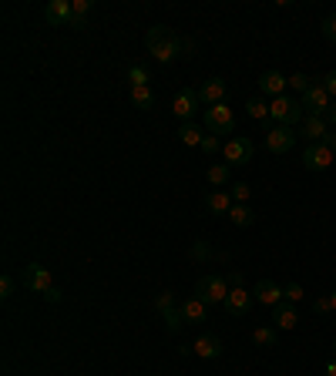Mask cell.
Segmentation results:
<instances>
[{"mask_svg":"<svg viewBox=\"0 0 336 376\" xmlns=\"http://www.w3.org/2000/svg\"><path fill=\"white\" fill-rule=\"evenodd\" d=\"M246 111H249V118H256V121H266V118H269V104L262 101V98H252V101L246 104Z\"/></svg>","mask_w":336,"mask_h":376,"instance_id":"cell-27","label":"cell"},{"mask_svg":"<svg viewBox=\"0 0 336 376\" xmlns=\"http://www.w3.org/2000/svg\"><path fill=\"white\" fill-rule=\"evenodd\" d=\"M206 128L212 135H233L235 131V111L229 104H215V108H206Z\"/></svg>","mask_w":336,"mask_h":376,"instance_id":"cell-4","label":"cell"},{"mask_svg":"<svg viewBox=\"0 0 336 376\" xmlns=\"http://www.w3.org/2000/svg\"><path fill=\"white\" fill-rule=\"evenodd\" d=\"M326 376H336V360H330V363H326Z\"/></svg>","mask_w":336,"mask_h":376,"instance_id":"cell-44","label":"cell"},{"mask_svg":"<svg viewBox=\"0 0 336 376\" xmlns=\"http://www.w3.org/2000/svg\"><path fill=\"white\" fill-rule=\"evenodd\" d=\"M303 135L310 138V144H316V142H323L326 135H330V125H326L323 118L306 115V121H303Z\"/></svg>","mask_w":336,"mask_h":376,"instance_id":"cell-20","label":"cell"},{"mask_svg":"<svg viewBox=\"0 0 336 376\" xmlns=\"http://www.w3.org/2000/svg\"><path fill=\"white\" fill-rule=\"evenodd\" d=\"M323 38H326V40H333V44H336V13L323 21Z\"/></svg>","mask_w":336,"mask_h":376,"instance_id":"cell-36","label":"cell"},{"mask_svg":"<svg viewBox=\"0 0 336 376\" xmlns=\"http://www.w3.org/2000/svg\"><path fill=\"white\" fill-rule=\"evenodd\" d=\"M222 155H225V165H249L256 155V142L252 138H233V142H225Z\"/></svg>","mask_w":336,"mask_h":376,"instance_id":"cell-5","label":"cell"},{"mask_svg":"<svg viewBox=\"0 0 336 376\" xmlns=\"http://www.w3.org/2000/svg\"><path fill=\"white\" fill-rule=\"evenodd\" d=\"M145 47H148V54H152L155 61L172 64V61L181 54L185 40H181L175 30H168L165 24H155V27H148V34H145Z\"/></svg>","mask_w":336,"mask_h":376,"instance_id":"cell-1","label":"cell"},{"mask_svg":"<svg viewBox=\"0 0 336 376\" xmlns=\"http://www.w3.org/2000/svg\"><path fill=\"white\" fill-rule=\"evenodd\" d=\"M225 283H229V289H246V279H242V273H239V269H233V273L225 275Z\"/></svg>","mask_w":336,"mask_h":376,"instance_id":"cell-37","label":"cell"},{"mask_svg":"<svg viewBox=\"0 0 336 376\" xmlns=\"http://www.w3.org/2000/svg\"><path fill=\"white\" fill-rule=\"evenodd\" d=\"M71 11H74V21H71V24L84 27V17L91 13V0H74V4H71Z\"/></svg>","mask_w":336,"mask_h":376,"instance_id":"cell-29","label":"cell"},{"mask_svg":"<svg viewBox=\"0 0 336 376\" xmlns=\"http://www.w3.org/2000/svg\"><path fill=\"white\" fill-rule=\"evenodd\" d=\"M44 296H47V302H61V289H57V285H51Z\"/></svg>","mask_w":336,"mask_h":376,"instance_id":"cell-41","label":"cell"},{"mask_svg":"<svg viewBox=\"0 0 336 376\" xmlns=\"http://www.w3.org/2000/svg\"><path fill=\"white\" fill-rule=\"evenodd\" d=\"M128 81H131V88H148L152 74H148V67L145 64H131L128 67Z\"/></svg>","mask_w":336,"mask_h":376,"instance_id":"cell-25","label":"cell"},{"mask_svg":"<svg viewBox=\"0 0 336 376\" xmlns=\"http://www.w3.org/2000/svg\"><path fill=\"white\" fill-rule=\"evenodd\" d=\"M333 346H336V339H333Z\"/></svg>","mask_w":336,"mask_h":376,"instance_id":"cell-46","label":"cell"},{"mask_svg":"<svg viewBox=\"0 0 336 376\" xmlns=\"http://www.w3.org/2000/svg\"><path fill=\"white\" fill-rule=\"evenodd\" d=\"M198 104H202L198 91H192V88H181V91L175 94V101H172V111H175V118L185 125V121H192V118H195Z\"/></svg>","mask_w":336,"mask_h":376,"instance_id":"cell-7","label":"cell"},{"mask_svg":"<svg viewBox=\"0 0 336 376\" xmlns=\"http://www.w3.org/2000/svg\"><path fill=\"white\" fill-rule=\"evenodd\" d=\"M252 339H256V346H276L279 333H276V326H259L256 333H252Z\"/></svg>","mask_w":336,"mask_h":376,"instance_id":"cell-26","label":"cell"},{"mask_svg":"<svg viewBox=\"0 0 336 376\" xmlns=\"http://www.w3.org/2000/svg\"><path fill=\"white\" fill-rule=\"evenodd\" d=\"M155 309L158 312L175 309V296H172V292H158V296H155Z\"/></svg>","mask_w":336,"mask_h":376,"instance_id":"cell-34","label":"cell"},{"mask_svg":"<svg viewBox=\"0 0 336 376\" xmlns=\"http://www.w3.org/2000/svg\"><path fill=\"white\" fill-rule=\"evenodd\" d=\"M17 283H13V275H0V299H11Z\"/></svg>","mask_w":336,"mask_h":376,"instance_id":"cell-35","label":"cell"},{"mask_svg":"<svg viewBox=\"0 0 336 376\" xmlns=\"http://www.w3.org/2000/svg\"><path fill=\"white\" fill-rule=\"evenodd\" d=\"M21 283H24V289H30V292H47L51 289V269H44L40 262H30V266H24V273H21Z\"/></svg>","mask_w":336,"mask_h":376,"instance_id":"cell-6","label":"cell"},{"mask_svg":"<svg viewBox=\"0 0 336 376\" xmlns=\"http://www.w3.org/2000/svg\"><path fill=\"white\" fill-rule=\"evenodd\" d=\"M195 356H202V360H219L222 356V339L212 336V333H202V336L192 343Z\"/></svg>","mask_w":336,"mask_h":376,"instance_id":"cell-16","label":"cell"},{"mask_svg":"<svg viewBox=\"0 0 336 376\" xmlns=\"http://www.w3.org/2000/svg\"><path fill=\"white\" fill-rule=\"evenodd\" d=\"M299 101H303V111H306V115L323 118L326 111H330V94H326L323 84H313V88H310L306 94H303Z\"/></svg>","mask_w":336,"mask_h":376,"instance_id":"cell-10","label":"cell"},{"mask_svg":"<svg viewBox=\"0 0 336 376\" xmlns=\"http://www.w3.org/2000/svg\"><path fill=\"white\" fill-rule=\"evenodd\" d=\"M233 165H212L208 169V185H215V188H225L229 185V175H233Z\"/></svg>","mask_w":336,"mask_h":376,"instance_id":"cell-24","label":"cell"},{"mask_svg":"<svg viewBox=\"0 0 336 376\" xmlns=\"http://www.w3.org/2000/svg\"><path fill=\"white\" fill-rule=\"evenodd\" d=\"M179 309H181V316H185V323H206V319H208V306L198 296L185 299Z\"/></svg>","mask_w":336,"mask_h":376,"instance_id":"cell-17","label":"cell"},{"mask_svg":"<svg viewBox=\"0 0 336 376\" xmlns=\"http://www.w3.org/2000/svg\"><path fill=\"white\" fill-rule=\"evenodd\" d=\"M179 138H181V144H192V148H198L206 135H202V128H198V125H192V121H185V125L179 128Z\"/></svg>","mask_w":336,"mask_h":376,"instance_id":"cell-22","label":"cell"},{"mask_svg":"<svg viewBox=\"0 0 336 376\" xmlns=\"http://www.w3.org/2000/svg\"><path fill=\"white\" fill-rule=\"evenodd\" d=\"M269 118L276 121V125H286V128H293V125H303V121H306V111H303V101H296V98L283 94V98H272Z\"/></svg>","mask_w":336,"mask_h":376,"instance_id":"cell-2","label":"cell"},{"mask_svg":"<svg viewBox=\"0 0 336 376\" xmlns=\"http://www.w3.org/2000/svg\"><path fill=\"white\" fill-rule=\"evenodd\" d=\"M44 17H47V24H71V21H74L71 0H47V7H44Z\"/></svg>","mask_w":336,"mask_h":376,"instance_id":"cell-14","label":"cell"},{"mask_svg":"<svg viewBox=\"0 0 336 376\" xmlns=\"http://www.w3.org/2000/svg\"><path fill=\"white\" fill-rule=\"evenodd\" d=\"M333 309V302H330V296H320L316 302H313V312H330Z\"/></svg>","mask_w":336,"mask_h":376,"instance_id":"cell-40","label":"cell"},{"mask_svg":"<svg viewBox=\"0 0 336 376\" xmlns=\"http://www.w3.org/2000/svg\"><path fill=\"white\" fill-rule=\"evenodd\" d=\"M195 296L202 299L206 306H222L225 296H229V283H225V275H202V279L195 283Z\"/></svg>","mask_w":336,"mask_h":376,"instance_id":"cell-3","label":"cell"},{"mask_svg":"<svg viewBox=\"0 0 336 376\" xmlns=\"http://www.w3.org/2000/svg\"><path fill=\"white\" fill-rule=\"evenodd\" d=\"M259 88H262V94L283 98L286 88H289V78H286V74H279V71H262V78H259Z\"/></svg>","mask_w":336,"mask_h":376,"instance_id":"cell-15","label":"cell"},{"mask_svg":"<svg viewBox=\"0 0 336 376\" xmlns=\"http://www.w3.org/2000/svg\"><path fill=\"white\" fill-rule=\"evenodd\" d=\"M162 316H165V329H168V333H179L181 323H185V316H181L179 306H175V309H165Z\"/></svg>","mask_w":336,"mask_h":376,"instance_id":"cell-28","label":"cell"},{"mask_svg":"<svg viewBox=\"0 0 336 376\" xmlns=\"http://www.w3.org/2000/svg\"><path fill=\"white\" fill-rule=\"evenodd\" d=\"M229 219H233L239 229H249V225L256 222V212H252L249 205H239V202H235V205L229 208Z\"/></svg>","mask_w":336,"mask_h":376,"instance_id":"cell-21","label":"cell"},{"mask_svg":"<svg viewBox=\"0 0 336 376\" xmlns=\"http://www.w3.org/2000/svg\"><path fill=\"white\" fill-rule=\"evenodd\" d=\"M330 302H333V309H336V289H333V292H330Z\"/></svg>","mask_w":336,"mask_h":376,"instance_id":"cell-45","label":"cell"},{"mask_svg":"<svg viewBox=\"0 0 336 376\" xmlns=\"http://www.w3.org/2000/svg\"><path fill=\"white\" fill-rule=\"evenodd\" d=\"M323 88H326V94H330V98H336V71H330V74L323 78Z\"/></svg>","mask_w":336,"mask_h":376,"instance_id":"cell-39","label":"cell"},{"mask_svg":"<svg viewBox=\"0 0 336 376\" xmlns=\"http://www.w3.org/2000/svg\"><path fill=\"white\" fill-rule=\"evenodd\" d=\"M233 195L229 192H222V188H215V192H208L206 195V208L212 212V215H229V208H233Z\"/></svg>","mask_w":336,"mask_h":376,"instance_id":"cell-19","label":"cell"},{"mask_svg":"<svg viewBox=\"0 0 336 376\" xmlns=\"http://www.w3.org/2000/svg\"><path fill=\"white\" fill-rule=\"evenodd\" d=\"M252 299L262 302V306H279L283 302V285L272 283V279H259L256 289H252Z\"/></svg>","mask_w":336,"mask_h":376,"instance_id":"cell-11","label":"cell"},{"mask_svg":"<svg viewBox=\"0 0 336 376\" xmlns=\"http://www.w3.org/2000/svg\"><path fill=\"white\" fill-rule=\"evenodd\" d=\"M293 144H296V131L286 128V125H276V128L266 135V148H269L272 155H289Z\"/></svg>","mask_w":336,"mask_h":376,"instance_id":"cell-8","label":"cell"},{"mask_svg":"<svg viewBox=\"0 0 336 376\" xmlns=\"http://www.w3.org/2000/svg\"><path fill=\"white\" fill-rule=\"evenodd\" d=\"M323 121L326 125H336V104H330V111L323 115Z\"/></svg>","mask_w":336,"mask_h":376,"instance_id":"cell-43","label":"cell"},{"mask_svg":"<svg viewBox=\"0 0 336 376\" xmlns=\"http://www.w3.org/2000/svg\"><path fill=\"white\" fill-rule=\"evenodd\" d=\"M131 104L142 108V111L155 108V94H152V88H131Z\"/></svg>","mask_w":336,"mask_h":376,"instance_id":"cell-23","label":"cell"},{"mask_svg":"<svg viewBox=\"0 0 336 376\" xmlns=\"http://www.w3.org/2000/svg\"><path fill=\"white\" fill-rule=\"evenodd\" d=\"M289 88L299 91V94H306L313 88V78H310V74H293V78H289Z\"/></svg>","mask_w":336,"mask_h":376,"instance_id":"cell-32","label":"cell"},{"mask_svg":"<svg viewBox=\"0 0 336 376\" xmlns=\"http://www.w3.org/2000/svg\"><path fill=\"white\" fill-rule=\"evenodd\" d=\"M249 306H252V292H246V289H229V296L222 302V309L229 316H246Z\"/></svg>","mask_w":336,"mask_h":376,"instance_id":"cell-13","label":"cell"},{"mask_svg":"<svg viewBox=\"0 0 336 376\" xmlns=\"http://www.w3.org/2000/svg\"><path fill=\"white\" fill-rule=\"evenodd\" d=\"M198 148H202V152H206V155H215V152H222V148H225V144L219 142V135H206V138H202V144H198Z\"/></svg>","mask_w":336,"mask_h":376,"instance_id":"cell-33","label":"cell"},{"mask_svg":"<svg viewBox=\"0 0 336 376\" xmlns=\"http://www.w3.org/2000/svg\"><path fill=\"white\" fill-rule=\"evenodd\" d=\"M229 195H233V202H239V205H246V202H249V195H252V188H249L246 182H235V185H229Z\"/></svg>","mask_w":336,"mask_h":376,"instance_id":"cell-30","label":"cell"},{"mask_svg":"<svg viewBox=\"0 0 336 376\" xmlns=\"http://www.w3.org/2000/svg\"><path fill=\"white\" fill-rule=\"evenodd\" d=\"M283 299L296 306L299 299H306V292H303V285H299V283H286V285H283Z\"/></svg>","mask_w":336,"mask_h":376,"instance_id":"cell-31","label":"cell"},{"mask_svg":"<svg viewBox=\"0 0 336 376\" xmlns=\"http://www.w3.org/2000/svg\"><path fill=\"white\" fill-rule=\"evenodd\" d=\"M323 144L330 148V152H336V131H330V135H326V138H323Z\"/></svg>","mask_w":336,"mask_h":376,"instance_id":"cell-42","label":"cell"},{"mask_svg":"<svg viewBox=\"0 0 336 376\" xmlns=\"http://www.w3.org/2000/svg\"><path fill=\"white\" fill-rule=\"evenodd\" d=\"M330 165H333V152H330L323 142L310 144V148L303 152V169L306 171H326Z\"/></svg>","mask_w":336,"mask_h":376,"instance_id":"cell-9","label":"cell"},{"mask_svg":"<svg viewBox=\"0 0 336 376\" xmlns=\"http://www.w3.org/2000/svg\"><path fill=\"white\" fill-rule=\"evenodd\" d=\"M272 323H276V329H293V326L299 323L296 309H293V302H279V306H272Z\"/></svg>","mask_w":336,"mask_h":376,"instance_id":"cell-18","label":"cell"},{"mask_svg":"<svg viewBox=\"0 0 336 376\" xmlns=\"http://www.w3.org/2000/svg\"><path fill=\"white\" fill-rule=\"evenodd\" d=\"M192 256H195V259H202V262H206L208 256H212V249H208L206 242H195V246H192Z\"/></svg>","mask_w":336,"mask_h":376,"instance_id":"cell-38","label":"cell"},{"mask_svg":"<svg viewBox=\"0 0 336 376\" xmlns=\"http://www.w3.org/2000/svg\"><path fill=\"white\" fill-rule=\"evenodd\" d=\"M225 81L222 78H208L202 81V88H198V98H202V104H208V108H215V104H225Z\"/></svg>","mask_w":336,"mask_h":376,"instance_id":"cell-12","label":"cell"}]
</instances>
